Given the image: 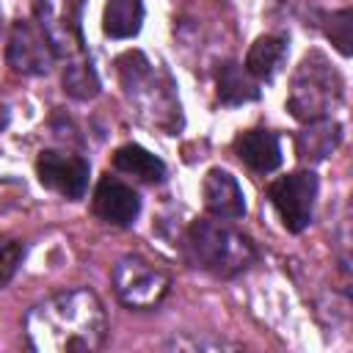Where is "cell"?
<instances>
[{"label":"cell","mask_w":353,"mask_h":353,"mask_svg":"<svg viewBox=\"0 0 353 353\" xmlns=\"http://www.w3.org/2000/svg\"><path fill=\"white\" fill-rule=\"evenodd\" d=\"M25 334L41 353H94L105 345L108 320L91 290H63L28 312Z\"/></svg>","instance_id":"1"},{"label":"cell","mask_w":353,"mask_h":353,"mask_svg":"<svg viewBox=\"0 0 353 353\" xmlns=\"http://www.w3.org/2000/svg\"><path fill=\"white\" fill-rule=\"evenodd\" d=\"M185 248L193 268L221 279L243 273L256 259L251 240L218 221H193L185 237Z\"/></svg>","instance_id":"2"},{"label":"cell","mask_w":353,"mask_h":353,"mask_svg":"<svg viewBox=\"0 0 353 353\" xmlns=\"http://www.w3.org/2000/svg\"><path fill=\"white\" fill-rule=\"evenodd\" d=\"M342 88H345V83H342L339 72L334 69V63L320 50H312L292 74L287 108L298 121L325 119L331 113V108L339 105Z\"/></svg>","instance_id":"3"},{"label":"cell","mask_w":353,"mask_h":353,"mask_svg":"<svg viewBox=\"0 0 353 353\" xmlns=\"http://www.w3.org/2000/svg\"><path fill=\"white\" fill-rule=\"evenodd\" d=\"M116 66H119V77H121L127 97L141 105V113H154V124L168 127L165 119L179 116V102L171 91L174 85L157 83L154 66L149 63V58L143 52H124L116 61Z\"/></svg>","instance_id":"4"},{"label":"cell","mask_w":353,"mask_h":353,"mask_svg":"<svg viewBox=\"0 0 353 353\" xmlns=\"http://www.w3.org/2000/svg\"><path fill=\"white\" fill-rule=\"evenodd\" d=\"M83 3L85 0H36V25L52 44L55 55L83 58Z\"/></svg>","instance_id":"5"},{"label":"cell","mask_w":353,"mask_h":353,"mask_svg":"<svg viewBox=\"0 0 353 353\" xmlns=\"http://www.w3.org/2000/svg\"><path fill=\"white\" fill-rule=\"evenodd\" d=\"M113 287L121 303L132 309H152L165 298L171 279L143 256H121L113 268Z\"/></svg>","instance_id":"6"},{"label":"cell","mask_w":353,"mask_h":353,"mask_svg":"<svg viewBox=\"0 0 353 353\" xmlns=\"http://www.w3.org/2000/svg\"><path fill=\"white\" fill-rule=\"evenodd\" d=\"M317 176L312 171H292L281 179H276L268 190L270 204L276 207L284 229L303 232L312 223L314 199H317Z\"/></svg>","instance_id":"7"},{"label":"cell","mask_w":353,"mask_h":353,"mask_svg":"<svg viewBox=\"0 0 353 353\" xmlns=\"http://www.w3.org/2000/svg\"><path fill=\"white\" fill-rule=\"evenodd\" d=\"M6 61L19 74H47L55 63V50L36 22L19 19L11 25Z\"/></svg>","instance_id":"8"},{"label":"cell","mask_w":353,"mask_h":353,"mask_svg":"<svg viewBox=\"0 0 353 353\" xmlns=\"http://www.w3.org/2000/svg\"><path fill=\"white\" fill-rule=\"evenodd\" d=\"M36 174L44 188L61 193L63 199H83L88 190V163L69 152L47 149L36 160Z\"/></svg>","instance_id":"9"},{"label":"cell","mask_w":353,"mask_h":353,"mask_svg":"<svg viewBox=\"0 0 353 353\" xmlns=\"http://www.w3.org/2000/svg\"><path fill=\"white\" fill-rule=\"evenodd\" d=\"M94 212L113 226H130L141 212V199L121 179L102 176L94 190Z\"/></svg>","instance_id":"10"},{"label":"cell","mask_w":353,"mask_h":353,"mask_svg":"<svg viewBox=\"0 0 353 353\" xmlns=\"http://www.w3.org/2000/svg\"><path fill=\"white\" fill-rule=\"evenodd\" d=\"M201 196H204V207L207 212H212L215 218L223 221H234L245 215V196L240 182L223 171V168H210L204 182H201Z\"/></svg>","instance_id":"11"},{"label":"cell","mask_w":353,"mask_h":353,"mask_svg":"<svg viewBox=\"0 0 353 353\" xmlns=\"http://www.w3.org/2000/svg\"><path fill=\"white\" fill-rule=\"evenodd\" d=\"M237 157L256 174L276 171L281 165V143L270 130H248L234 141Z\"/></svg>","instance_id":"12"},{"label":"cell","mask_w":353,"mask_h":353,"mask_svg":"<svg viewBox=\"0 0 353 353\" xmlns=\"http://www.w3.org/2000/svg\"><path fill=\"white\" fill-rule=\"evenodd\" d=\"M309 127L303 132H298V141H295V149H298V157L306 160V163H320L325 160L342 141V124L339 121H331L328 116L325 119H314V121H306Z\"/></svg>","instance_id":"13"},{"label":"cell","mask_w":353,"mask_h":353,"mask_svg":"<svg viewBox=\"0 0 353 353\" xmlns=\"http://www.w3.org/2000/svg\"><path fill=\"white\" fill-rule=\"evenodd\" d=\"M284 55H287V36H279V33L259 36L245 55V69L256 80H270L281 66Z\"/></svg>","instance_id":"14"},{"label":"cell","mask_w":353,"mask_h":353,"mask_svg":"<svg viewBox=\"0 0 353 353\" xmlns=\"http://www.w3.org/2000/svg\"><path fill=\"white\" fill-rule=\"evenodd\" d=\"M113 165L121 174H132L143 182H163L165 179V163L152 154L149 149L138 146V143H124L116 149L113 154Z\"/></svg>","instance_id":"15"},{"label":"cell","mask_w":353,"mask_h":353,"mask_svg":"<svg viewBox=\"0 0 353 353\" xmlns=\"http://www.w3.org/2000/svg\"><path fill=\"white\" fill-rule=\"evenodd\" d=\"M218 99L223 105H245L259 99L256 77H251L240 63H223L218 69Z\"/></svg>","instance_id":"16"},{"label":"cell","mask_w":353,"mask_h":353,"mask_svg":"<svg viewBox=\"0 0 353 353\" xmlns=\"http://www.w3.org/2000/svg\"><path fill=\"white\" fill-rule=\"evenodd\" d=\"M143 25V3L141 0H108L102 30L110 39H132Z\"/></svg>","instance_id":"17"},{"label":"cell","mask_w":353,"mask_h":353,"mask_svg":"<svg viewBox=\"0 0 353 353\" xmlns=\"http://www.w3.org/2000/svg\"><path fill=\"white\" fill-rule=\"evenodd\" d=\"M63 91L74 99H94L99 94V77L88 58H72L63 69Z\"/></svg>","instance_id":"18"},{"label":"cell","mask_w":353,"mask_h":353,"mask_svg":"<svg viewBox=\"0 0 353 353\" xmlns=\"http://www.w3.org/2000/svg\"><path fill=\"white\" fill-rule=\"evenodd\" d=\"M350 30H353V14H350V8H342V11H336V14L328 17L325 33H328L331 44H336V50L342 55H350Z\"/></svg>","instance_id":"19"},{"label":"cell","mask_w":353,"mask_h":353,"mask_svg":"<svg viewBox=\"0 0 353 353\" xmlns=\"http://www.w3.org/2000/svg\"><path fill=\"white\" fill-rule=\"evenodd\" d=\"M22 259H25V243L8 240L6 245H0V287H6L17 276Z\"/></svg>","instance_id":"20"},{"label":"cell","mask_w":353,"mask_h":353,"mask_svg":"<svg viewBox=\"0 0 353 353\" xmlns=\"http://www.w3.org/2000/svg\"><path fill=\"white\" fill-rule=\"evenodd\" d=\"M168 347L174 350H234L237 345L232 342H223V339H188V336H174L168 342Z\"/></svg>","instance_id":"21"},{"label":"cell","mask_w":353,"mask_h":353,"mask_svg":"<svg viewBox=\"0 0 353 353\" xmlns=\"http://www.w3.org/2000/svg\"><path fill=\"white\" fill-rule=\"evenodd\" d=\"M8 119H11V116H8V108H6V105H0V130H6V127H8Z\"/></svg>","instance_id":"22"}]
</instances>
